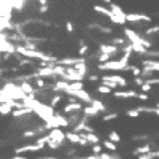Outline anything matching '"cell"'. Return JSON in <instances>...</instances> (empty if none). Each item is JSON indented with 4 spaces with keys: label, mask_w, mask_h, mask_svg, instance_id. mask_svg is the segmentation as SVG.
<instances>
[{
    "label": "cell",
    "mask_w": 159,
    "mask_h": 159,
    "mask_svg": "<svg viewBox=\"0 0 159 159\" xmlns=\"http://www.w3.org/2000/svg\"><path fill=\"white\" fill-rule=\"evenodd\" d=\"M145 81H147V83H150L151 86H153V84L156 86V84L159 83V78H148V80H145Z\"/></svg>",
    "instance_id": "obj_43"
},
{
    "label": "cell",
    "mask_w": 159,
    "mask_h": 159,
    "mask_svg": "<svg viewBox=\"0 0 159 159\" xmlns=\"http://www.w3.org/2000/svg\"><path fill=\"white\" fill-rule=\"evenodd\" d=\"M88 51H89V45H86V43L80 45V49H78V56H84Z\"/></svg>",
    "instance_id": "obj_33"
},
{
    "label": "cell",
    "mask_w": 159,
    "mask_h": 159,
    "mask_svg": "<svg viewBox=\"0 0 159 159\" xmlns=\"http://www.w3.org/2000/svg\"><path fill=\"white\" fill-rule=\"evenodd\" d=\"M94 27H97L102 34H111V32H113L110 27H105V25H94Z\"/></svg>",
    "instance_id": "obj_37"
},
{
    "label": "cell",
    "mask_w": 159,
    "mask_h": 159,
    "mask_svg": "<svg viewBox=\"0 0 159 159\" xmlns=\"http://www.w3.org/2000/svg\"><path fill=\"white\" fill-rule=\"evenodd\" d=\"M159 156L157 151H148V153H143V154H137V159H156Z\"/></svg>",
    "instance_id": "obj_23"
},
{
    "label": "cell",
    "mask_w": 159,
    "mask_h": 159,
    "mask_svg": "<svg viewBox=\"0 0 159 159\" xmlns=\"http://www.w3.org/2000/svg\"><path fill=\"white\" fill-rule=\"evenodd\" d=\"M108 18H110V21H111V22H115V24H118V25H124V24H126V19H124L123 16L115 15V13H111V15H110Z\"/></svg>",
    "instance_id": "obj_22"
},
{
    "label": "cell",
    "mask_w": 159,
    "mask_h": 159,
    "mask_svg": "<svg viewBox=\"0 0 159 159\" xmlns=\"http://www.w3.org/2000/svg\"><path fill=\"white\" fill-rule=\"evenodd\" d=\"M81 111H83V115L88 116V118H92V116H97V115H99V111H97L94 107H92L91 103H88V107H83Z\"/></svg>",
    "instance_id": "obj_12"
},
{
    "label": "cell",
    "mask_w": 159,
    "mask_h": 159,
    "mask_svg": "<svg viewBox=\"0 0 159 159\" xmlns=\"http://www.w3.org/2000/svg\"><path fill=\"white\" fill-rule=\"evenodd\" d=\"M65 140H69L73 145H80V143H81V137H80L78 132H65Z\"/></svg>",
    "instance_id": "obj_9"
},
{
    "label": "cell",
    "mask_w": 159,
    "mask_h": 159,
    "mask_svg": "<svg viewBox=\"0 0 159 159\" xmlns=\"http://www.w3.org/2000/svg\"><path fill=\"white\" fill-rule=\"evenodd\" d=\"M46 147H48L49 150H59L61 145H59L56 140H51V139H48V140H46Z\"/></svg>",
    "instance_id": "obj_27"
},
{
    "label": "cell",
    "mask_w": 159,
    "mask_h": 159,
    "mask_svg": "<svg viewBox=\"0 0 159 159\" xmlns=\"http://www.w3.org/2000/svg\"><path fill=\"white\" fill-rule=\"evenodd\" d=\"M148 151H151V145H150V143H145V145H140V147L134 148L132 154L137 156V154H143V153H148Z\"/></svg>",
    "instance_id": "obj_14"
},
{
    "label": "cell",
    "mask_w": 159,
    "mask_h": 159,
    "mask_svg": "<svg viewBox=\"0 0 159 159\" xmlns=\"http://www.w3.org/2000/svg\"><path fill=\"white\" fill-rule=\"evenodd\" d=\"M130 46H132V52H137V54H140V56L150 54V51L145 48L140 42H130Z\"/></svg>",
    "instance_id": "obj_6"
},
{
    "label": "cell",
    "mask_w": 159,
    "mask_h": 159,
    "mask_svg": "<svg viewBox=\"0 0 159 159\" xmlns=\"http://www.w3.org/2000/svg\"><path fill=\"white\" fill-rule=\"evenodd\" d=\"M0 62H2V51H0Z\"/></svg>",
    "instance_id": "obj_48"
},
{
    "label": "cell",
    "mask_w": 159,
    "mask_h": 159,
    "mask_svg": "<svg viewBox=\"0 0 159 159\" xmlns=\"http://www.w3.org/2000/svg\"><path fill=\"white\" fill-rule=\"evenodd\" d=\"M108 5H110V11L111 13H115V15H118V16H123L126 19V13L119 8V5H116V3H108Z\"/></svg>",
    "instance_id": "obj_20"
},
{
    "label": "cell",
    "mask_w": 159,
    "mask_h": 159,
    "mask_svg": "<svg viewBox=\"0 0 159 159\" xmlns=\"http://www.w3.org/2000/svg\"><path fill=\"white\" fill-rule=\"evenodd\" d=\"M84 78H88L89 81H100V78H99L97 75H88V73H86V75H84Z\"/></svg>",
    "instance_id": "obj_39"
},
{
    "label": "cell",
    "mask_w": 159,
    "mask_h": 159,
    "mask_svg": "<svg viewBox=\"0 0 159 159\" xmlns=\"http://www.w3.org/2000/svg\"><path fill=\"white\" fill-rule=\"evenodd\" d=\"M72 67H73V69H75L78 73H81V75H86V73H88V65H86V62H84V61L73 64Z\"/></svg>",
    "instance_id": "obj_15"
},
{
    "label": "cell",
    "mask_w": 159,
    "mask_h": 159,
    "mask_svg": "<svg viewBox=\"0 0 159 159\" xmlns=\"http://www.w3.org/2000/svg\"><path fill=\"white\" fill-rule=\"evenodd\" d=\"M46 137L51 139V140H56L59 145H62V143L65 142V134L61 130V127H52V129H49V132L46 134Z\"/></svg>",
    "instance_id": "obj_2"
},
{
    "label": "cell",
    "mask_w": 159,
    "mask_h": 159,
    "mask_svg": "<svg viewBox=\"0 0 159 159\" xmlns=\"http://www.w3.org/2000/svg\"><path fill=\"white\" fill-rule=\"evenodd\" d=\"M124 67H126V64L124 62H121V61H107V62H100V64H97V69L99 70H124Z\"/></svg>",
    "instance_id": "obj_1"
},
{
    "label": "cell",
    "mask_w": 159,
    "mask_h": 159,
    "mask_svg": "<svg viewBox=\"0 0 159 159\" xmlns=\"http://www.w3.org/2000/svg\"><path fill=\"white\" fill-rule=\"evenodd\" d=\"M35 135H37V130H32V129H27V130L22 132V137H24V139H32V137H35Z\"/></svg>",
    "instance_id": "obj_31"
},
{
    "label": "cell",
    "mask_w": 159,
    "mask_h": 159,
    "mask_svg": "<svg viewBox=\"0 0 159 159\" xmlns=\"http://www.w3.org/2000/svg\"><path fill=\"white\" fill-rule=\"evenodd\" d=\"M81 108H83V102H78V100L69 102L62 108V115H69V113H73V111H81Z\"/></svg>",
    "instance_id": "obj_4"
},
{
    "label": "cell",
    "mask_w": 159,
    "mask_h": 159,
    "mask_svg": "<svg viewBox=\"0 0 159 159\" xmlns=\"http://www.w3.org/2000/svg\"><path fill=\"white\" fill-rule=\"evenodd\" d=\"M111 81H115L118 86H121V88H127V81H126V78H123L121 75H110L108 76Z\"/></svg>",
    "instance_id": "obj_13"
},
{
    "label": "cell",
    "mask_w": 159,
    "mask_h": 159,
    "mask_svg": "<svg viewBox=\"0 0 159 159\" xmlns=\"http://www.w3.org/2000/svg\"><path fill=\"white\" fill-rule=\"evenodd\" d=\"M64 97H65V94H62V92H56V94H54V96H51V99H49V107L56 108L57 105L62 102Z\"/></svg>",
    "instance_id": "obj_10"
},
{
    "label": "cell",
    "mask_w": 159,
    "mask_h": 159,
    "mask_svg": "<svg viewBox=\"0 0 159 159\" xmlns=\"http://www.w3.org/2000/svg\"><path fill=\"white\" fill-rule=\"evenodd\" d=\"M126 115H127L129 118H139L142 113H140L137 108H130V110H127V111H126Z\"/></svg>",
    "instance_id": "obj_30"
},
{
    "label": "cell",
    "mask_w": 159,
    "mask_h": 159,
    "mask_svg": "<svg viewBox=\"0 0 159 159\" xmlns=\"http://www.w3.org/2000/svg\"><path fill=\"white\" fill-rule=\"evenodd\" d=\"M2 73H3V69H0V78H2Z\"/></svg>",
    "instance_id": "obj_47"
},
{
    "label": "cell",
    "mask_w": 159,
    "mask_h": 159,
    "mask_svg": "<svg viewBox=\"0 0 159 159\" xmlns=\"http://www.w3.org/2000/svg\"><path fill=\"white\" fill-rule=\"evenodd\" d=\"M137 99H140V100H148L150 97H148V92H137Z\"/></svg>",
    "instance_id": "obj_40"
},
{
    "label": "cell",
    "mask_w": 159,
    "mask_h": 159,
    "mask_svg": "<svg viewBox=\"0 0 159 159\" xmlns=\"http://www.w3.org/2000/svg\"><path fill=\"white\" fill-rule=\"evenodd\" d=\"M102 2H105V3H111V0H102Z\"/></svg>",
    "instance_id": "obj_46"
},
{
    "label": "cell",
    "mask_w": 159,
    "mask_h": 159,
    "mask_svg": "<svg viewBox=\"0 0 159 159\" xmlns=\"http://www.w3.org/2000/svg\"><path fill=\"white\" fill-rule=\"evenodd\" d=\"M111 94L118 99H132V97H137V92L132 91V89H124V91H118V89H113Z\"/></svg>",
    "instance_id": "obj_5"
},
{
    "label": "cell",
    "mask_w": 159,
    "mask_h": 159,
    "mask_svg": "<svg viewBox=\"0 0 159 159\" xmlns=\"http://www.w3.org/2000/svg\"><path fill=\"white\" fill-rule=\"evenodd\" d=\"M11 110H13V107L8 103V102H0V115H10L11 113Z\"/></svg>",
    "instance_id": "obj_18"
},
{
    "label": "cell",
    "mask_w": 159,
    "mask_h": 159,
    "mask_svg": "<svg viewBox=\"0 0 159 159\" xmlns=\"http://www.w3.org/2000/svg\"><path fill=\"white\" fill-rule=\"evenodd\" d=\"M19 89H21V91L24 92V94H32V92H35L34 86H32L30 83H27V81H24V83H21Z\"/></svg>",
    "instance_id": "obj_19"
},
{
    "label": "cell",
    "mask_w": 159,
    "mask_h": 159,
    "mask_svg": "<svg viewBox=\"0 0 159 159\" xmlns=\"http://www.w3.org/2000/svg\"><path fill=\"white\" fill-rule=\"evenodd\" d=\"M35 86H37L38 89H46V81H45V78L35 76Z\"/></svg>",
    "instance_id": "obj_25"
},
{
    "label": "cell",
    "mask_w": 159,
    "mask_h": 159,
    "mask_svg": "<svg viewBox=\"0 0 159 159\" xmlns=\"http://www.w3.org/2000/svg\"><path fill=\"white\" fill-rule=\"evenodd\" d=\"M65 29H67L69 34H72L73 32V22L72 21H67V22H65Z\"/></svg>",
    "instance_id": "obj_41"
},
{
    "label": "cell",
    "mask_w": 159,
    "mask_h": 159,
    "mask_svg": "<svg viewBox=\"0 0 159 159\" xmlns=\"http://www.w3.org/2000/svg\"><path fill=\"white\" fill-rule=\"evenodd\" d=\"M119 51V48L118 46H115V45H99V52H107V54H110L111 57L116 54V52Z\"/></svg>",
    "instance_id": "obj_7"
},
{
    "label": "cell",
    "mask_w": 159,
    "mask_h": 159,
    "mask_svg": "<svg viewBox=\"0 0 159 159\" xmlns=\"http://www.w3.org/2000/svg\"><path fill=\"white\" fill-rule=\"evenodd\" d=\"M157 32H159V25H154V27H150V29L145 30V35L151 37V35H157Z\"/></svg>",
    "instance_id": "obj_28"
},
{
    "label": "cell",
    "mask_w": 159,
    "mask_h": 159,
    "mask_svg": "<svg viewBox=\"0 0 159 159\" xmlns=\"http://www.w3.org/2000/svg\"><path fill=\"white\" fill-rule=\"evenodd\" d=\"M119 115L116 113V111H113V113H107V115H103L102 116V121H111V119H116Z\"/></svg>",
    "instance_id": "obj_29"
},
{
    "label": "cell",
    "mask_w": 159,
    "mask_h": 159,
    "mask_svg": "<svg viewBox=\"0 0 159 159\" xmlns=\"http://www.w3.org/2000/svg\"><path fill=\"white\" fill-rule=\"evenodd\" d=\"M96 91L99 92V94H103V96H108V94H111V88H108L107 84H103V83H100L97 88H96Z\"/></svg>",
    "instance_id": "obj_17"
},
{
    "label": "cell",
    "mask_w": 159,
    "mask_h": 159,
    "mask_svg": "<svg viewBox=\"0 0 159 159\" xmlns=\"http://www.w3.org/2000/svg\"><path fill=\"white\" fill-rule=\"evenodd\" d=\"M25 65H32V61L30 59H19V67H25Z\"/></svg>",
    "instance_id": "obj_38"
},
{
    "label": "cell",
    "mask_w": 159,
    "mask_h": 159,
    "mask_svg": "<svg viewBox=\"0 0 159 159\" xmlns=\"http://www.w3.org/2000/svg\"><path fill=\"white\" fill-rule=\"evenodd\" d=\"M84 88V83L83 81H72L69 83V88L65 89L64 92H67V91H76V89H83Z\"/></svg>",
    "instance_id": "obj_21"
},
{
    "label": "cell",
    "mask_w": 159,
    "mask_h": 159,
    "mask_svg": "<svg viewBox=\"0 0 159 159\" xmlns=\"http://www.w3.org/2000/svg\"><path fill=\"white\" fill-rule=\"evenodd\" d=\"M150 22L151 18L148 15H140V13H129V15H126V22Z\"/></svg>",
    "instance_id": "obj_3"
},
{
    "label": "cell",
    "mask_w": 159,
    "mask_h": 159,
    "mask_svg": "<svg viewBox=\"0 0 159 159\" xmlns=\"http://www.w3.org/2000/svg\"><path fill=\"white\" fill-rule=\"evenodd\" d=\"M111 42H113V45H124V38H119V37H116V38H113L111 40Z\"/></svg>",
    "instance_id": "obj_42"
},
{
    "label": "cell",
    "mask_w": 159,
    "mask_h": 159,
    "mask_svg": "<svg viewBox=\"0 0 159 159\" xmlns=\"http://www.w3.org/2000/svg\"><path fill=\"white\" fill-rule=\"evenodd\" d=\"M97 59H99V62H107V61L111 59V56L107 54V52H100V54L97 56Z\"/></svg>",
    "instance_id": "obj_34"
},
{
    "label": "cell",
    "mask_w": 159,
    "mask_h": 159,
    "mask_svg": "<svg viewBox=\"0 0 159 159\" xmlns=\"http://www.w3.org/2000/svg\"><path fill=\"white\" fill-rule=\"evenodd\" d=\"M92 8H94V11L100 13V15H105V16H110V15H111V11H110L108 8H103V7H100V5H94Z\"/></svg>",
    "instance_id": "obj_24"
},
{
    "label": "cell",
    "mask_w": 159,
    "mask_h": 159,
    "mask_svg": "<svg viewBox=\"0 0 159 159\" xmlns=\"http://www.w3.org/2000/svg\"><path fill=\"white\" fill-rule=\"evenodd\" d=\"M40 150H42V148H40L38 147V145L35 143V145H25V147H19V148H16L15 150V153L16 154H21V153H29V151H40Z\"/></svg>",
    "instance_id": "obj_8"
},
{
    "label": "cell",
    "mask_w": 159,
    "mask_h": 159,
    "mask_svg": "<svg viewBox=\"0 0 159 159\" xmlns=\"http://www.w3.org/2000/svg\"><path fill=\"white\" fill-rule=\"evenodd\" d=\"M140 88H142V92H148V91H151V84L150 83H147V81H145V80H143V83L140 84Z\"/></svg>",
    "instance_id": "obj_36"
},
{
    "label": "cell",
    "mask_w": 159,
    "mask_h": 159,
    "mask_svg": "<svg viewBox=\"0 0 159 159\" xmlns=\"http://www.w3.org/2000/svg\"><path fill=\"white\" fill-rule=\"evenodd\" d=\"M142 65H150V67H153L156 72L159 70V64H157V61H143Z\"/></svg>",
    "instance_id": "obj_32"
},
{
    "label": "cell",
    "mask_w": 159,
    "mask_h": 159,
    "mask_svg": "<svg viewBox=\"0 0 159 159\" xmlns=\"http://www.w3.org/2000/svg\"><path fill=\"white\" fill-rule=\"evenodd\" d=\"M91 150H92V154H99V153L102 151V145H100V143H92Z\"/></svg>",
    "instance_id": "obj_35"
},
{
    "label": "cell",
    "mask_w": 159,
    "mask_h": 159,
    "mask_svg": "<svg viewBox=\"0 0 159 159\" xmlns=\"http://www.w3.org/2000/svg\"><path fill=\"white\" fill-rule=\"evenodd\" d=\"M100 145H102V148H107L108 151H115V153H116V150H118L116 143H115V142H111V140H108V139H107V140H103Z\"/></svg>",
    "instance_id": "obj_16"
},
{
    "label": "cell",
    "mask_w": 159,
    "mask_h": 159,
    "mask_svg": "<svg viewBox=\"0 0 159 159\" xmlns=\"http://www.w3.org/2000/svg\"><path fill=\"white\" fill-rule=\"evenodd\" d=\"M143 80H145V78H142V76H134V83H135L137 86H140V84L143 83Z\"/></svg>",
    "instance_id": "obj_44"
},
{
    "label": "cell",
    "mask_w": 159,
    "mask_h": 159,
    "mask_svg": "<svg viewBox=\"0 0 159 159\" xmlns=\"http://www.w3.org/2000/svg\"><path fill=\"white\" fill-rule=\"evenodd\" d=\"M92 107H94L97 111H107L108 108H107V105H105L102 100H99V99H91V102H89Z\"/></svg>",
    "instance_id": "obj_11"
},
{
    "label": "cell",
    "mask_w": 159,
    "mask_h": 159,
    "mask_svg": "<svg viewBox=\"0 0 159 159\" xmlns=\"http://www.w3.org/2000/svg\"><path fill=\"white\" fill-rule=\"evenodd\" d=\"M48 11V5L45 3V5H42V7H40V10H38V13H46Z\"/></svg>",
    "instance_id": "obj_45"
},
{
    "label": "cell",
    "mask_w": 159,
    "mask_h": 159,
    "mask_svg": "<svg viewBox=\"0 0 159 159\" xmlns=\"http://www.w3.org/2000/svg\"><path fill=\"white\" fill-rule=\"evenodd\" d=\"M108 140H111V142H115V143H119V142H121V137H119V134H118L116 130H110Z\"/></svg>",
    "instance_id": "obj_26"
}]
</instances>
